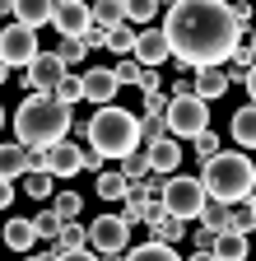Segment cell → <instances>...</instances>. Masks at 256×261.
<instances>
[{
    "label": "cell",
    "instance_id": "obj_1",
    "mask_svg": "<svg viewBox=\"0 0 256 261\" xmlns=\"http://www.w3.org/2000/svg\"><path fill=\"white\" fill-rule=\"evenodd\" d=\"M158 33L168 38V61H177L182 70L223 65L242 42V28L223 0H173Z\"/></svg>",
    "mask_w": 256,
    "mask_h": 261
},
{
    "label": "cell",
    "instance_id": "obj_2",
    "mask_svg": "<svg viewBox=\"0 0 256 261\" xmlns=\"http://www.w3.org/2000/svg\"><path fill=\"white\" fill-rule=\"evenodd\" d=\"M66 130H70V108L56 93H28L14 112V145L23 149H47L66 140Z\"/></svg>",
    "mask_w": 256,
    "mask_h": 261
},
{
    "label": "cell",
    "instance_id": "obj_3",
    "mask_svg": "<svg viewBox=\"0 0 256 261\" xmlns=\"http://www.w3.org/2000/svg\"><path fill=\"white\" fill-rule=\"evenodd\" d=\"M201 191L210 196V201H223V205H238L251 196L256 187V168H251V159L247 154H233V149H219L201 163Z\"/></svg>",
    "mask_w": 256,
    "mask_h": 261
},
{
    "label": "cell",
    "instance_id": "obj_4",
    "mask_svg": "<svg viewBox=\"0 0 256 261\" xmlns=\"http://www.w3.org/2000/svg\"><path fill=\"white\" fill-rule=\"evenodd\" d=\"M84 136L98 159H126L131 149H140V117H131L117 103H103L93 112V121L84 126Z\"/></svg>",
    "mask_w": 256,
    "mask_h": 261
},
{
    "label": "cell",
    "instance_id": "obj_5",
    "mask_svg": "<svg viewBox=\"0 0 256 261\" xmlns=\"http://www.w3.org/2000/svg\"><path fill=\"white\" fill-rule=\"evenodd\" d=\"M163 126L173 140H191L210 130V103L196 93H168V108H163Z\"/></svg>",
    "mask_w": 256,
    "mask_h": 261
},
{
    "label": "cell",
    "instance_id": "obj_6",
    "mask_svg": "<svg viewBox=\"0 0 256 261\" xmlns=\"http://www.w3.org/2000/svg\"><path fill=\"white\" fill-rule=\"evenodd\" d=\"M210 201V196L201 191V182L196 177H182V173H168L163 177V191H158V205H163L173 219H182V224H191L201 215V205Z\"/></svg>",
    "mask_w": 256,
    "mask_h": 261
},
{
    "label": "cell",
    "instance_id": "obj_7",
    "mask_svg": "<svg viewBox=\"0 0 256 261\" xmlns=\"http://www.w3.org/2000/svg\"><path fill=\"white\" fill-rule=\"evenodd\" d=\"M38 56V28H23V23H0V61L10 70H23L28 61Z\"/></svg>",
    "mask_w": 256,
    "mask_h": 261
},
{
    "label": "cell",
    "instance_id": "obj_8",
    "mask_svg": "<svg viewBox=\"0 0 256 261\" xmlns=\"http://www.w3.org/2000/svg\"><path fill=\"white\" fill-rule=\"evenodd\" d=\"M28 168H42L51 177H75L79 173V145L70 140H56L47 149H28Z\"/></svg>",
    "mask_w": 256,
    "mask_h": 261
},
{
    "label": "cell",
    "instance_id": "obj_9",
    "mask_svg": "<svg viewBox=\"0 0 256 261\" xmlns=\"http://www.w3.org/2000/svg\"><path fill=\"white\" fill-rule=\"evenodd\" d=\"M84 233H89L93 252H126V243H131V224H126L121 215H98Z\"/></svg>",
    "mask_w": 256,
    "mask_h": 261
},
{
    "label": "cell",
    "instance_id": "obj_10",
    "mask_svg": "<svg viewBox=\"0 0 256 261\" xmlns=\"http://www.w3.org/2000/svg\"><path fill=\"white\" fill-rule=\"evenodd\" d=\"M61 75H66V65H61L56 51H38L33 61L23 65V84L33 89V93H51V89L61 84Z\"/></svg>",
    "mask_w": 256,
    "mask_h": 261
},
{
    "label": "cell",
    "instance_id": "obj_11",
    "mask_svg": "<svg viewBox=\"0 0 256 261\" xmlns=\"http://www.w3.org/2000/svg\"><path fill=\"white\" fill-rule=\"evenodd\" d=\"M117 75H112V65H89V70L79 75V98H84V103H112V98H117Z\"/></svg>",
    "mask_w": 256,
    "mask_h": 261
},
{
    "label": "cell",
    "instance_id": "obj_12",
    "mask_svg": "<svg viewBox=\"0 0 256 261\" xmlns=\"http://www.w3.org/2000/svg\"><path fill=\"white\" fill-rule=\"evenodd\" d=\"M47 23L61 33V38H79V33L89 28V0H56Z\"/></svg>",
    "mask_w": 256,
    "mask_h": 261
},
{
    "label": "cell",
    "instance_id": "obj_13",
    "mask_svg": "<svg viewBox=\"0 0 256 261\" xmlns=\"http://www.w3.org/2000/svg\"><path fill=\"white\" fill-rule=\"evenodd\" d=\"M131 61L145 65V70H158L168 61V38L158 28H135V47H131Z\"/></svg>",
    "mask_w": 256,
    "mask_h": 261
},
{
    "label": "cell",
    "instance_id": "obj_14",
    "mask_svg": "<svg viewBox=\"0 0 256 261\" xmlns=\"http://www.w3.org/2000/svg\"><path fill=\"white\" fill-rule=\"evenodd\" d=\"M145 224H149L154 243H182V238H186V224H182V219H173L158 201H149V205H145Z\"/></svg>",
    "mask_w": 256,
    "mask_h": 261
},
{
    "label": "cell",
    "instance_id": "obj_15",
    "mask_svg": "<svg viewBox=\"0 0 256 261\" xmlns=\"http://www.w3.org/2000/svg\"><path fill=\"white\" fill-rule=\"evenodd\" d=\"M145 159H149V173L168 177L177 163H182V145H177L173 136H158V140H149V145H145Z\"/></svg>",
    "mask_w": 256,
    "mask_h": 261
},
{
    "label": "cell",
    "instance_id": "obj_16",
    "mask_svg": "<svg viewBox=\"0 0 256 261\" xmlns=\"http://www.w3.org/2000/svg\"><path fill=\"white\" fill-rule=\"evenodd\" d=\"M191 93L196 98H223L229 93V75H223V65H201V70H191Z\"/></svg>",
    "mask_w": 256,
    "mask_h": 261
},
{
    "label": "cell",
    "instance_id": "obj_17",
    "mask_svg": "<svg viewBox=\"0 0 256 261\" xmlns=\"http://www.w3.org/2000/svg\"><path fill=\"white\" fill-rule=\"evenodd\" d=\"M196 219H201V228H210V233H233V205H223V201H205Z\"/></svg>",
    "mask_w": 256,
    "mask_h": 261
},
{
    "label": "cell",
    "instance_id": "obj_18",
    "mask_svg": "<svg viewBox=\"0 0 256 261\" xmlns=\"http://www.w3.org/2000/svg\"><path fill=\"white\" fill-rule=\"evenodd\" d=\"M210 256L214 261H247V233H214Z\"/></svg>",
    "mask_w": 256,
    "mask_h": 261
},
{
    "label": "cell",
    "instance_id": "obj_19",
    "mask_svg": "<svg viewBox=\"0 0 256 261\" xmlns=\"http://www.w3.org/2000/svg\"><path fill=\"white\" fill-rule=\"evenodd\" d=\"M47 19H51V0H14V23L42 28Z\"/></svg>",
    "mask_w": 256,
    "mask_h": 261
},
{
    "label": "cell",
    "instance_id": "obj_20",
    "mask_svg": "<svg viewBox=\"0 0 256 261\" xmlns=\"http://www.w3.org/2000/svg\"><path fill=\"white\" fill-rule=\"evenodd\" d=\"M5 247H10V252H33V247H38L33 224H28V219H10V224H5Z\"/></svg>",
    "mask_w": 256,
    "mask_h": 261
},
{
    "label": "cell",
    "instance_id": "obj_21",
    "mask_svg": "<svg viewBox=\"0 0 256 261\" xmlns=\"http://www.w3.org/2000/svg\"><path fill=\"white\" fill-rule=\"evenodd\" d=\"M28 173V149L23 145H0V177H23Z\"/></svg>",
    "mask_w": 256,
    "mask_h": 261
},
{
    "label": "cell",
    "instance_id": "obj_22",
    "mask_svg": "<svg viewBox=\"0 0 256 261\" xmlns=\"http://www.w3.org/2000/svg\"><path fill=\"white\" fill-rule=\"evenodd\" d=\"M126 261H182L177 256V247L173 243H140V247H131V252H126Z\"/></svg>",
    "mask_w": 256,
    "mask_h": 261
},
{
    "label": "cell",
    "instance_id": "obj_23",
    "mask_svg": "<svg viewBox=\"0 0 256 261\" xmlns=\"http://www.w3.org/2000/svg\"><path fill=\"white\" fill-rule=\"evenodd\" d=\"M229 136H233L242 149L256 145V112H251V108H238V112H233V130H229Z\"/></svg>",
    "mask_w": 256,
    "mask_h": 261
},
{
    "label": "cell",
    "instance_id": "obj_24",
    "mask_svg": "<svg viewBox=\"0 0 256 261\" xmlns=\"http://www.w3.org/2000/svg\"><path fill=\"white\" fill-rule=\"evenodd\" d=\"M93 187H98V196H103V201H121V196L131 191V182H126L121 173H112V168H103V173H98V182H93Z\"/></svg>",
    "mask_w": 256,
    "mask_h": 261
},
{
    "label": "cell",
    "instance_id": "obj_25",
    "mask_svg": "<svg viewBox=\"0 0 256 261\" xmlns=\"http://www.w3.org/2000/svg\"><path fill=\"white\" fill-rule=\"evenodd\" d=\"M112 56H131V47H135V28L131 23H117V28H107V42H103Z\"/></svg>",
    "mask_w": 256,
    "mask_h": 261
},
{
    "label": "cell",
    "instance_id": "obj_26",
    "mask_svg": "<svg viewBox=\"0 0 256 261\" xmlns=\"http://www.w3.org/2000/svg\"><path fill=\"white\" fill-rule=\"evenodd\" d=\"M117 163H121L117 173H121L126 182H140V177H149V159H145V149H131V154H126V159H117Z\"/></svg>",
    "mask_w": 256,
    "mask_h": 261
},
{
    "label": "cell",
    "instance_id": "obj_27",
    "mask_svg": "<svg viewBox=\"0 0 256 261\" xmlns=\"http://www.w3.org/2000/svg\"><path fill=\"white\" fill-rule=\"evenodd\" d=\"M56 247H61V252L89 247V233H84V224H79V219H75V224H61V228H56Z\"/></svg>",
    "mask_w": 256,
    "mask_h": 261
},
{
    "label": "cell",
    "instance_id": "obj_28",
    "mask_svg": "<svg viewBox=\"0 0 256 261\" xmlns=\"http://www.w3.org/2000/svg\"><path fill=\"white\" fill-rule=\"evenodd\" d=\"M51 182H56V177L42 173V168H28V173H23V191L33 196V201H47V196H51Z\"/></svg>",
    "mask_w": 256,
    "mask_h": 261
},
{
    "label": "cell",
    "instance_id": "obj_29",
    "mask_svg": "<svg viewBox=\"0 0 256 261\" xmlns=\"http://www.w3.org/2000/svg\"><path fill=\"white\" fill-rule=\"evenodd\" d=\"M79 205H84V201H79L75 191L51 196V210H56V219H61V224H75V219H79Z\"/></svg>",
    "mask_w": 256,
    "mask_h": 261
},
{
    "label": "cell",
    "instance_id": "obj_30",
    "mask_svg": "<svg viewBox=\"0 0 256 261\" xmlns=\"http://www.w3.org/2000/svg\"><path fill=\"white\" fill-rule=\"evenodd\" d=\"M121 14L126 23H149L158 14V0H121Z\"/></svg>",
    "mask_w": 256,
    "mask_h": 261
},
{
    "label": "cell",
    "instance_id": "obj_31",
    "mask_svg": "<svg viewBox=\"0 0 256 261\" xmlns=\"http://www.w3.org/2000/svg\"><path fill=\"white\" fill-rule=\"evenodd\" d=\"M56 56H61V65H79V56H89V47L79 42V38H61V47H56Z\"/></svg>",
    "mask_w": 256,
    "mask_h": 261
},
{
    "label": "cell",
    "instance_id": "obj_32",
    "mask_svg": "<svg viewBox=\"0 0 256 261\" xmlns=\"http://www.w3.org/2000/svg\"><path fill=\"white\" fill-rule=\"evenodd\" d=\"M28 224H33V233H38V243H42V238H56V228H61L56 210H38L33 219H28Z\"/></svg>",
    "mask_w": 256,
    "mask_h": 261
},
{
    "label": "cell",
    "instance_id": "obj_33",
    "mask_svg": "<svg viewBox=\"0 0 256 261\" xmlns=\"http://www.w3.org/2000/svg\"><path fill=\"white\" fill-rule=\"evenodd\" d=\"M51 93H56L66 108H75V103H79V75H70V70H66V75H61V84H56Z\"/></svg>",
    "mask_w": 256,
    "mask_h": 261
},
{
    "label": "cell",
    "instance_id": "obj_34",
    "mask_svg": "<svg viewBox=\"0 0 256 261\" xmlns=\"http://www.w3.org/2000/svg\"><path fill=\"white\" fill-rule=\"evenodd\" d=\"M191 145H196V159H201V163H205L210 154H219V149H223L214 130H201V136H191Z\"/></svg>",
    "mask_w": 256,
    "mask_h": 261
},
{
    "label": "cell",
    "instance_id": "obj_35",
    "mask_svg": "<svg viewBox=\"0 0 256 261\" xmlns=\"http://www.w3.org/2000/svg\"><path fill=\"white\" fill-rule=\"evenodd\" d=\"M251 224H256L251 201H238V205H233V233H251Z\"/></svg>",
    "mask_w": 256,
    "mask_h": 261
},
{
    "label": "cell",
    "instance_id": "obj_36",
    "mask_svg": "<svg viewBox=\"0 0 256 261\" xmlns=\"http://www.w3.org/2000/svg\"><path fill=\"white\" fill-rule=\"evenodd\" d=\"M112 75H117V84H135V80H140V65H135L131 56H121V61L112 65Z\"/></svg>",
    "mask_w": 256,
    "mask_h": 261
},
{
    "label": "cell",
    "instance_id": "obj_37",
    "mask_svg": "<svg viewBox=\"0 0 256 261\" xmlns=\"http://www.w3.org/2000/svg\"><path fill=\"white\" fill-rule=\"evenodd\" d=\"M158 136H168L163 117H145V121H140V145H149V140H158Z\"/></svg>",
    "mask_w": 256,
    "mask_h": 261
},
{
    "label": "cell",
    "instance_id": "obj_38",
    "mask_svg": "<svg viewBox=\"0 0 256 261\" xmlns=\"http://www.w3.org/2000/svg\"><path fill=\"white\" fill-rule=\"evenodd\" d=\"M135 89H140V93H163V80H158V70H145V65H140Z\"/></svg>",
    "mask_w": 256,
    "mask_h": 261
},
{
    "label": "cell",
    "instance_id": "obj_39",
    "mask_svg": "<svg viewBox=\"0 0 256 261\" xmlns=\"http://www.w3.org/2000/svg\"><path fill=\"white\" fill-rule=\"evenodd\" d=\"M79 42H84V47H103V42H107V28H98V23H89V28L79 33Z\"/></svg>",
    "mask_w": 256,
    "mask_h": 261
},
{
    "label": "cell",
    "instance_id": "obj_40",
    "mask_svg": "<svg viewBox=\"0 0 256 261\" xmlns=\"http://www.w3.org/2000/svg\"><path fill=\"white\" fill-rule=\"evenodd\" d=\"M168 108V93H145V117H163Z\"/></svg>",
    "mask_w": 256,
    "mask_h": 261
},
{
    "label": "cell",
    "instance_id": "obj_41",
    "mask_svg": "<svg viewBox=\"0 0 256 261\" xmlns=\"http://www.w3.org/2000/svg\"><path fill=\"white\" fill-rule=\"evenodd\" d=\"M56 261H98V252H93V247H75V252H66V256H56Z\"/></svg>",
    "mask_w": 256,
    "mask_h": 261
},
{
    "label": "cell",
    "instance_id": "obj_42",
    "mask_svg": "<svg viewBox=\"0 0 256 261\" xmlns=\"http://www.w3.org/2000/svg\"><path fill=\"white\" fill-rule=\"evenodd\" d=\"M84 168H89V173H103V159L93 154V149H89V154H79V173H84Z\"/></svg>",
    "mask_w": 256,
    "mask_h": 261
},
{
    "label": "cell",
    "instance_id": "obj_43",
    "mask_svg": "<svg viewBox=\"0 0 256 261\" xmlns=\"http://www.w3.org/2000/svg\"><path fill=\"white\" fill-rule=\"evenodd\" d=\"M191 243H196V252H210L214 233H210V228H196V233H191Z\"/></svg>",
    "mask_w": 256,
    "mask_h": 261
},
{
    "label": "cell",
    "instance_id": "obj_44",
    "mask_svg": "<svg viewBox=\"0 0 256 261\" xmlns=\"http://www.w3.org/2000/svg\"><path fill=\"white\" fill-rule=\"evenodd\" d=\"M10 201H14V182H10V177H0V210H5Z\"/></svg>",
    "mask_w": 256,
    "mask_h": 261
},
{
    "label": "cell",
    "instance_id": "obj_45",
    "mask_svg": "<svg viewBox=\"0 0 256 261\" xmlns=\"http://www.w3.org/2000/svg\"><path fill=\"white\" fill-rule=\"evenodd\" d=\"M5 19H14V0H0V23Z\"/></svg>",
    "mask_w": 256,
    "mask_h": 261
},
{
    "label": "cell",
    "instance_id": "obj_46",
    "mask_svg": "<svg viewBox=\"0 0 256 261\" xmlns=\"http://www.w3.org/2000/svg\"><path fill=\"white\" fill-rule=\"evenodd\" d=\"M98 261H126V252H98Z\"/></svg>",
    "mask_w": 256,
    "mask_h": 261
},
{
    "label": "cell",
    "instance_id": "obj_47",
    "mask_svg": "<svg viewBox=\"0 0 256 261\" xmlns=\"http://www.w3.org/2000/svg\"><path fill=\"white\" fill-rule=\"evenodd\" d=\"M191 261H214V256H210V252H196V256H191Z\"/></svg>",
    "mask_w": 256,
    "mask_h": 261
},
{
    "label": "cell",
    "instance_id": "obj_48",
    "mask_svg": "<svg viewBox=\"0 0 256 261\" xmlns=\"http://www.w3.org/2000/svg\"><path fill=\"white\" fill-rule=\"evenodd\" d=\"M5 75H10V65H5V61H0V84H5Z\"/></svg>",
    "mask_w": 256,
    "mask_h": 261
},
{
    "label": "cell",
    "instance_id": "obj_49",
    "mask_svg": "<svg viewBox=\"0 0 256 261\" xmlns=\"http://www.w3.org/2000/svg\"><path fill=\"white\" fill-rule=\"evenodd\" d=\"M23 261H42V256H38V252H23Z\"/></svg>",
    "mask_w": 256,
    "mask_h": 261
},
{
    "label": "cell",
    "instance_id": "obj_50",
    "mask_svg": "<svg viewBox=\"0 0 256 261\" xmlns=\"http://www.w3.org/2000/svg\"><path fill=\"white\" fill-rule=\"evenodd\" d=\"M163 5H173V0H158V10H163Z\"/></svg>",
    "mask_w": 256,
    "mask_h": 261
},
{
    "label": "cell",
    "instance_id": "obj_51",
    "mask_svg": "<svg viewBox=\"0 0 256 261\" xmlns=\"http://www.w3.org/2000/svg\"><path fill=\"white\" fill-rule=\"evenodd\" d=\"M0 126H5V108H0Z\"/></svg>",
    "mask_w": 256,
    "mask_h": 261
},
{
    "label": "cell",
    "instance_id": "obj_52",
    "mask_svg": "<svg viewBox=\"0 0 256 261\" xmlns=\"http://www.w3.org/2000/svg\"><path fill=\"white\" fill-rule=\"evenodd\" d=\"M223 5H229V0H223Z\"/></svg>",
    "mask_w": 256,
    "mask_h": 261
},
{
    "label": "cell",
    "instance_id": "obj_53",
    "mask_svg": "<svg viewBox=\"0 0 256 261\" xmlns=\"http://www.w3.org/2000/svg\"><path fill=\"white\" fill-rule=\"evenodd\" d=\"M51 5H56V0H51Z\"/></svg>",
    "mask_w": 256,
    "mask_h": 261
}]
</instances>
